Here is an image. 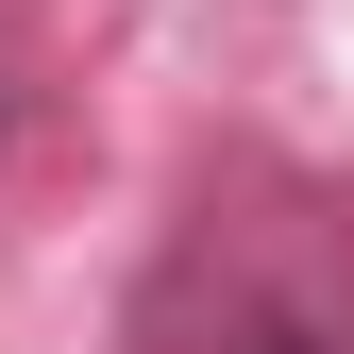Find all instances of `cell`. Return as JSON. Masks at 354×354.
<instances>
[{"mask_svg": "<svg viewBox=\"0 0 354 354\" xmlns=\"http://www.w3.org/2000/svg\"><path fill=\"white\" fill-rule=\"evenodd\" d=\"M136 354H354V304L236 219H186L169 270L136 287Z\"/></svg>", "mask_w": 354, "mask_h": 354, "instance_id": "cell-1", "label": "cell"}]
</instances>
